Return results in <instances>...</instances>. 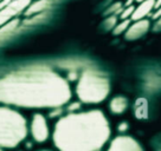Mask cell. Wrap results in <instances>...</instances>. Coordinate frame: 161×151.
Segmentation results:
<instances>
[{
    "instance_id": "cell-1",
    "label": "cell",
    "mask_w": 161,
    "mask_h": 151,
    "mask_svg": "<svg viewBox=\"0 0 161 151\" xmlns=\"http://www.w3.org/2000/svg\"><path fill=\"white\" fill-rule=\"evenodd\" d=\"M68 79L50 66L32 65L0 77V103L25 109H56L69 103Z\"/></svg>"
},
{
    "instance_id": "cell-2",
    "label": "cell",
    "mask_w": 161,
    "mask_h": 151,
    "mask_svg": "<svg viewBox=\"0 0 161 151\" xmlns=\"http://www.w3.org/2000/svg\"><path fill=\"white\" fill-rule=\"evenodd\" d=\"M110 135V124L103 111H76L58 119L52 139L59 151H100Z\"/></svg>"
},
{
    "instance_id": "cell-3",
    "label": "cell",
    "mask_w": 161,
    "mask_h": 151,
    "mask_svg": "<svg viewBox=\"0 0 161 151\" xmlns=\"http://www.w3.org/2000/svg\"><path fill=\"white\" fill-rule=\"evenodd\" d=\"M109 92L110 81L103 72L88 67L80 73L76 85V96L80 103L100 104L106 101Z\"/></svg>"
},
{
    "instance_id": "cell-4",
    "label": "cell",
    "mask_w": 161,
    "mask_h": 151,
    "mask_svg": "<svg viewBox=\"0 0 161 151\" xmlns=\"http://www.w3.org/2000/svg\"><path fill=\"white\" fill-rule=\"evenodd\" d=\"M29 133L26 118L8 106H0V148L13 149Z\"/></svg>"
},
{
    "instance_id": "cell-5",
    "label": "cell",
    "mask_w": 161,
    "mask_h": 151,
    "mask_svg": "<svg viewBox=\"0 0 161 151\" xmlns=\"http://www.w3.org/2000/svg\"><path fill=\"white\" fill-rule=\"evenodd\" d=\"M30 132L32 138L37 143H44L50 136V130L47 126V121L42 113H35L31 122Z\"/></svg>"
},
{
    "instance_id": "cell-6",
    "label": "cell",
    "mask_w": 161,
    "mask_h": 151,
    "mask_svg": "<svg viewBox=\"0 0 161 151\" xmlns=\"http://www.w3.org/2000/svg\"><path fill=\"white\" fill-rule=\"evenodd\" d=\"M107 151H143V149L135 138L121 135L110 142Z\"/></svg>"
},
{
    "instance_id": "cell-7",
    "label": "cell",
    "mask_w": 161,
    "mask_h": 151,
    "mask_svg": "<svg viewBox=\"0 0 161 151\" xmlns=\"http://www.w3.org/2000/svg\"><path fill=\"white\" fill-rule=\"evenodd\" d=\"M30 4L31 0H13L11 4L0 10V27L12 20L13 17L21 13L26 7L30 6Z\"/></svg>"
},
{
    "instance_id": "cell-8",
    "label": "cell",
    "mask_w": 161,
    "mask_h": 151,
    "mask_svg": "<svg viewBox=\"0 0 161 151\" xmlns=\"http://www.w3.org/2000/svg\"><path fill=\"white\" fill-rule=\"evenodd\" d=\"M149 25L151 23L147 19H140V20H135L134 24H131L128 30L126 31V39L128 40H135L141 38L143 34H146L148 30H149Z\"/></svg>"
},
{
    "instance_id": "cell-9",
    "label": "cell",
    "mask_w": 161,
    "mask_h": 151,
    "mask_svg": "<svg viewBox=\"0 0 161 151\" xmlns=\"http://www.w3.org/2000/svg\"><path fill=\"white\" fill-rule=\"evenodd\" d=\"M155 7V0H145L140 3V5L134 10V13L131 15V20H140V19H145V17L151 14L153 8Z\"/></svg>"
},
{
    "instance_id": "cell-10",
    "label": "cell",
    "mask_w": 161,
    "mask_h": 151,
    "mask_svg": "<svg viewBox=\"0 0 161 151\" xmlns=\"http://www.w3.org/2000/svg\"><path fill=\"white\" fill-rule=\"evenodd\" d=\"M128 105H129V102L126 97L116 96L111 98V101L109 102V110L113 115H122L127 111Z\"/></svg>"
},
{
    "instance_id": "cell-11",
    "label": "cell",
    "mask_w": 161,
    "mask_h": 151,
    "mask_svg": "<svg viewBox=\"0 0 161 151\" xmlns=\"http://www.w3.org/2000/svg\"><path fill=\"white\" fill-rule=\"evenodd\" d=\"M59 0H39L35 3L33 5H30L29 8L26 10L25 15H33L38 12H42V11H45L47 7L55 5L56 3H58Z\"/></svg>"
},
{
    "instance_id": "cell-12",
    "label": "cell",
    "mask_w": 161,
    "mask_h": 151,
    "mask_svg": "<svg viewBox=\"0 0 161 151\" xmlns=\"http://www.w3.org/2000/svg\"><path fill=\"white\" fill-rule=\"evenodd\" d=\"M19 20L18 19H12L8 23H6L5 25L1 26L0 29V40H5L10 35H12L15 32L17 27H18Z\"/></svg>"
},
{
    "instance_id": "cell-13",
    "label": "cell",
    "mask_w": 161,
    "mask_h": 151,
    "mask_svg": "<svg viewBox=\"0 0 161 151\" xmlns=\"http://www.w3.org/2000/svg\"><path fill=\"white\" fill-rule=\"evenodd\" d=\"M135 113L139 118H145L147 116V102L145 99H139L135 104Z\"/></svg>"
},
{
    "instance_id": "cell-14",
    "label": "cell",
    "mask_w": 161,
    "mask_h": 151,
    "mask_svg": "<svg viewBox=\"0 0 161 151\" xmlns=\"http://www.w3.org/2000/svg\"><path fill=\"white\" fill-rule=\"evenodd\" d=\"M129 26H130V20H129V19H123L120 24H117V25L115 26V29L113 30V32H114V34H116V35L121 34V33H126V31L128 30Z\"/></svg>"
},
{
    "instance_id": "cell-15",
    "label": "cell",
    "mask_w": 161,
    "mask_h": 151,
    "mask_svg": "<svg viewBox=\"0 0 161 151\" xmlns=\"http://www.w3.org/2000/svg\"><path fill=\"white\" fill-rule=\"evenodd\" d=\"M123 6L125 5H122V3L117 1V3H115V4H113V5H111L110 7L104 12V14L106 15L121 14V12H122V10H123Z\"/></svg>"
},
{
    "instance_id": "cell-16",
    "label": "cell",
    "mask_w": 161,
    "mask_h": 151,
    "mask_svg": "<svg viewBox=\"0 0 161 151\" xmlns=\"http://www.w3.org/2000/svg\"><path fill=\"white\" fill-rule=\"evenodd\" d=\"M117 25V17L116 14H111L104 21V29L106 30H114L115 26Z\"/></svg>"
},
{
    "instance_id": "cell-17",
    "label": "cell",
    "mask_w": 161,
    "mask_h": 151,
    "mask_svg": "<svg viewBox=\"0 0 161 151\" xmlns=\"http://www.w3.org/2000/svg\"><path fill=\"white\" fill-rule=\"evenodd\" d=\"M47 13H42V14H36V17L33 18H31L29 20H25L24 21V24H27V25H32V24H39L42 21H44L46 19V17H47Z\"/></svg>"
},
{
    "instance_id": "cell-18",
    "label": "cell",
    "mask_w": 161,
    "mask_h": 151,
    "mask_svg": "<svg viewBox=\"0 0 161 151\" xmlns=\"http://www.w3.org/2000/svg\"><path fill=\"white\" fill-rule=\"evenodd\" d=\"M134 10H135V7L131 5V6H127V7H123V10L121 12V19L123 20V19H129L131 18V15L134 13Z\"/></svg>"
},
{
    "instance_id": "cell-19",
    "label": "cell",
    "mask_w": 161,
    "mask_h": 151,
    "mask_svg": "<svg viewBox=\"0 0 161 151\" xmlns=\"http://www.w3.org/2000/svg\"><path fill=\"white\" fill-rule=\"evenodd\" d=\"M80 109V102H75V103H71L70 105L68 106V112H76Z\"/></svg>"
},
{
    "instance_id": "cell-20",
    "label": "cell",
    "mask_w": 161,
    "mask_h": 151,
    "mask_svg": "<svg viewBox=\"0 0 161 151\" xmlns=\"http://www.w3.org/2000/svg\"><path fill=\"white\" fill-rule=\"evenodd\" d=\"M117 130H119V132H121V133L126 132V131L128 130V122H121V124L119 125Z\"/></svg>"
},
{
    "instance_id": "cell-21",
    "label": "cell",
    "mask_w": 161,
    "mask_h": 151,
    "mask_svg": "<svg viewBox=\"0 0 161 151\" xmlns=\"http://www.w3.org/2000/svg\"><path fill=\"white\" fill-rule=\"evenodd\" d=\"M152 18H153V19H156V20H158L159 18H161V6L156 8V11L154 12V14L152 15Z\"/></svg>"
},
{
    "instance_id": "cell-22",
    "label": "cell",
    "mask_w": 161,
    "mask_h": 151,
    "mask_svg": "<svg viewBox=\"0 0 161 151\" xmlns=\"http://www.w3.org/2000/svg\"><path fill=\"white\" fill-rule=\"evenodd\" d=\"M12 1H13V0H0V10H3V8L6 7L8 4H11Z\"/></svg>"
},
{
    "instance_id": "cell-23",
    "label": "cell",
    "mask_w": 161,
    "mask_h": 151,
    "mask_svg": "<svg viewBox=\"0 0 161 151\" xmlns=\"http://www.w3.org/2000/svg\"><path fill=\"white\" fill-rule=\"evenodd\" d=\"M154 30L155 31L161 30V18H159V19L156 20V24H155V26H154Z\"/></svg>"
},
{
    "instance_id": "cell-24",
    "label": "cell",
    "mask_w": 161,
    "mask_h": 151,
    "mask_svg": "<svg viewBox=\"0 0 161 151\" xmlns=\"http://www.w3.org/2000/svg\"><path fill=\"white\" fill-rule=\"evenodd\" d=\"M134 1H135V0H126V3H125V7H127V6H131Z\"/></svg>"
},
{
    "instance_id": "cell-25",
    "label": "cell",
    "mask_w": 161,
    "mask_h": 151,
    "mask_svg": "<svg viewBox=\"0 0 161 151\" xmlns=\"http://www.w3.org/2000/svg\"><path fill=\"white\" fill-rule=\"evenodd\" d=\"M161 6V0H155V8L160 7Z\"/></svg>"
},
{
    "instance_id": "cell-26",
    "label": "cell",
    "mask_w": 161,
    "mask_h": 151,
    "mask_svg": "<svg viewBox=\"0 0 161 151\" xmlns=\"http://www.w3.org/2000/svg\"><path fill=\"white\" fill-rule=\"evenodd\" d=\"M135 1H137V3L140 4V3H142V1H145V0H135Z\"/></svg>"
},
{
    "instance_id": "cell-27",
    "label": "cell",
    "mask_w": 161,
    "mask_h": 151,
    "mask_svg": "<svg viewBox=\"0 0 161 151\" xmlns=\"http://www.w3.org/2000/svg\"><path fill=\"white\" fill-rule=\"evenodd\" d=\"M40 151H50V150H40Z\"/></svg>"
},
{
    "instance_id": "cell-28",
    "label": "cell",
    "mask_w": 161,
    "mask_h": 151,
    "mask_svg": "<svg viewBox=\"0 0 161 151\" xmlns=\"http://www.w3.org/2000/svg\"><path fill=\"white\" fill-rule=\"evenodd\" d=\"M0 151H3V149H1V148H0Z\"/></svg>"
}]
</instances>
